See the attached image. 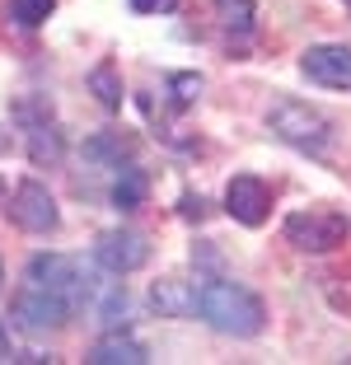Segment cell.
Here are the masks:
<instances>
[{"label":"cell","instance_id":"22","mask_svg":"<svg viewBox=\"0 0 351 365\" xmlns=\"http://www.w3.org/2000/svg\"><path fill=\"white\" fill-rule=\"evenodd\" d=\"M5 150H10V131L0 127V155H5Z\"/></svg>","mask_w":351,"mask_h":365},{"label":"cell","instance_id":"2","mask_svg":"<svg viewBox=\"0 0 351 365\" xmlns=\"http://www.w3.org/2000/svg\"><path fill=\"white\" fill-rule=\"evenodd\" d=\"M267 131L277 140H286V145H295V150H323L332 136L328 118L319 108L300 103V98H281V103L267 108Z\"/></svg>","mask_w":351,"mask_h":365},{"label":"cell","instance_id":"23","mask_svg":"<svg viewBox=\"0 0 351 365\" xmlns=\"http://www.w3.org/2000/svg\"><path fill=\"white\" fill-rule=\"evenodd\" d=\"M342 5H347V10H351V0H342Z\"/></svg>","mask_w":351,"mask_h":365},{"label":"cell","instance_id":"7","mask_svg":"<svg viewBox=\"0 0 351 365\" xmlns=\"http://www.w3.org/2000/svg\"><path fill=\"white\" fill-rule=\"evenodd\" d=\"M10 220L24 230V235H52L61 215H56V202H52V192H47L43 182L24 178L19 187H14V197H10Z\"/></svg>","mask_w":351,"mask_h":365},{"label":"cell","instance_id":"20","mask_svg":"<svg viewBox=\"0 0 351 365\" xmlns=\"http://www.w3.org/2000/svg\"><path fill=\"white\" fill-rule=\"evenodd\" d=\"M131 10L136 14H169V10H178V0H131Z\"/></svg>","mask_w":351,"mask_h":365},{"label":"cell","instance_id":"14","mask_svg":"<svg viewBox=\"0 0 351 365\" xmlns=\"http://www.w3.org/2000/svg\"><path fill=\"white\" fill-rule=\"evenodd\" d=\"M94 309H98V323H103V328H122V323H127V314H131L127 286H122V281H108L103 295L94 300Z\"/></svg>","mask_w":351,"mask_h":365},{"label":"cell","instance_id":"21","mask_svg":"<svg viewBox=\"0 0 351 365\" xmlns=\"http://www.w3.org/2000/svg\"><path fill=\"white\" fill-rule=\"evenodd\" d=\"M14 361V346H10V333L0 328V365H10Z\"/></svg>","mask_w":351,"mask_h":365},{"label":"cell","instance_id":"4","mask_svg":"<svg viewBox=\"0 0 351 365\" xmlns=\"http://www.w3.org/2000/svg\"><path fill=\"white\" fill-rule=\"evenodd\" d=\"M71 314H75L71 304L56 300L52 290L33 286V281H24V286L14 290V300H10L14 328H24L29 337H47V333H56V328H66V323H71Z\"/></svg>","mask_w":351,"mask_h":365},{"label":"cell","instance_id":"13","mask_svg":"<svg viewBox=\"0 0 351 365\" xmlns=\"http://www.w3.org/2000/svg\"><path fill=\"white\" fill-rule=\"evenodd\" d=\"M24 131H29V160L38 164V169H43V164H47V169L61 164L66 145H61V131H56L52 122H33V127H24Z\"/></svg>","mask_w":351,"mask_h":365},{"label":"cell","instance_id":"16","mask_svg":"<svg viewBox=\"0 0 351 365\" xmlns=\"http://www.w3.org/2000/svg\"><path fill=\"white\" fill-rule=\"evenodd\" d=\"M85 155L94 164H113V169H122V160H131V145L117 136V131H103V136L85 140Z\"/></svg>","mask_w":351,"mask_h":365},{"label":"cell","instance_id":"5","mask_svg":"<svg viewBox=\"0 0 351 365\" xmlns=\"http://www.w3.org/2000/svg\"><path fill=\"white\" fill-rule=\"evenodd\" d=\"M24 281H33V286L52 290L56 300H66L71 309H80V304L89 300L85 272L75 267V258H66V253H38V258H29V272H24Z\"/></svg>","mask_w":351,"mask_h":365},{"label":"cell","instance_id":"3","mask_svg":"<svg viewBox=\"0 0 351 365\" xmlns=\"http://www.w3.org/2000/svg\"><path fill=\"white\" fill-rule=\"evenodd\" d=\"M347 230H351V220L337 206H309V211L286 215V239L300 253H332L347 239Z\"/></svg>","mask_w":351,"mask_h":365},{"label":"cell","instance_id":"18","mask_svg":"<svg viewBox=\"0 0 351 365\" xmlns=\"http://www.w3.org/2000/svg\"><path fill=\"white\" fill-rule=\"evenodd\" d=\"M10 10L24 29H38V24H47V14L56 10V0H10Z\"/></svg>","mask_w":351,"mask_h":365},{"label":"cell","instance_id":"9","mask_svg":"<svg viewBox=\"0 0 351 365\" xmlns=\"http://www.w3.org/2000/svg\"><path fill=\"white\" fill-rule=\"evenodd\" d=\"M300 71H305V80H314L323 89H351V47H342V43L309 47L300 56Z\"/></svg>","mask_w":351,"mask_h":365},{"label":"cell","instance_id":"17","mask_svg":"<svg viewBox=\"0 0 351 365\" xmlns=\"http://www.w3.org/2000/svg\"><path fill=\"white\" fill-rule=\"evenodd\" d=\"M215 19L230 33H248L253 29V0H215Z\"/></svg>","mask_w":351,"mask_h":365},{"label":"cell","instance_id":"11","mask_svg":"<svg viewBox=\"0 0 351 365\" xmlns=\"http://www.w3.org/2000/svg\"><path fill=\"white\" fill-rule=\"evenodd\" d=\"M150 304L164 314V319H192L197 314V286L192 281H155V290H150Z\"/></svg>","mask_w":351,"mask_h":365},{"label":"cell","instance_id":"15","mask_svg":"<svg viewBox=\"0 0 351 365\" xmlns=\"http://www.w3.org/2000/svg\"><path fill=\"white\" fill-rule=\"evenodd\" d=\"M89 89H94V98L108 108V113L122 108V80H117V66L113 61H98L94 71H89Z\"/></svg>","mask_w":351,"mask_h":365},{"label":"cell","instance_id":"8","mask_svg":"<svg viewBox=\"0 0 351 365\" xmlns=\"http://www.w3.org/2000/svg\"><path fill=\"white\" fill-rule=\"evenodd\" d=\"M225 211H230V220L258 230L267 215H272V192H267V182L258 178V173H234L230 187H225Z\"/></svg>","mask_w":351,"mask_h":365},{"label":"cell","instance_id":"12","mask_svg":"<svg viewBox=\"0 0 351 365\" xmlns=\"http://www.w3.org/2000/svg\"><path fill=\"white\" fill-rule=\"evenodd\" d=\"M146 192H150V182H146V173L141 169H117V178H113V187H108V202L117 206V211H136V206H146Z\"/></svg>","mask_w":351,"mask_h":365},{"label":"cell","instance_id":"19","mask_svg":"<svg viewBox=\"0 0 351 365\" xmlns=\"http://www.w3.org/2000/svg\"><path fill=\"white\" fill-rule=\"evenodd\" d=\"M169 89H173V108H192L202 94V76H173Z\"/></svg>","mask_w":351,"mask_h":365},{"label":"cell","instance_id":"10","mask_svg":"<svg viewBox=\"0 0 351 365\" xmlns=\"http://www.w3.org/2000/svg\"><path fill=\"white\" fill-rule=\"evenodd\" d=\"M85 361L89 365H146L150 351H146V342H141L136 333H127V328H108V333L89 346Z\"/></svg>","mask_w":351,"mask_h":365},{"label":"cell","instance_id":"1","mask_svg":"<svg viewBox=\"0 0 351 365\" xmlns=\"http://www.w3.org/2000/svg\"><path fill=\"white\" fill-rule=\"evenodd\" d=\"M197 314L225 337H258L267 323V309L253 290L234 286V281H202L197 286Z\"/></svg>","mask_w":351,"mask_h":365},{"label":"cell","instance_id":"6","mask_svg":"<svg viewBox=\"0 0 351 365\" xmlns=\"http://www.w3.org/2000/svg\"><path fill=\"white\" fill-rule=\"evenodd\" d=\"M150 258V244L146 235H136V230H103V235L94 239V262L108 272V277H127V272L146 267Z\"/></svg>","mask_w":351,"mask_h":365}]
</instances>
